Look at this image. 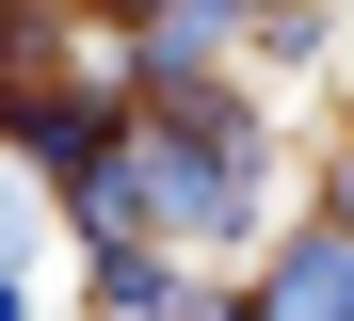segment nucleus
Here are the masks:
<instances>
[{"mask_svg":"<svg viewBox=\"0 0 354 321\" xmlns=\"http://www.w3.org/2000/svg\"><path fill=\"white\" fill-rule=\"evenodd\" d=\"M242 289H258V321H354V225H274Z\"/></svg>","mask_w":354,"mask_h":321,"instance_id":"f03ea898","label":"nucleus"},{"mask_svg":"<svg viewBox=\"0 0 354 321\" xmlns=\"http://www.w3.org/2000/svg\"><path fill=\"white\" fill-rule=\"evenodd\" d=\"M129 193H145L161 257H225L258 225V145H194L177 113H129Z\"/></svg>","mask_w":354,"mask_h":321,"instance_id":"f257e3e1","label":"nucleus"},{"mask_svg":"<svg viewBox=\"0 0 354 321\" xmlns=\"http://www.w3.org/2000/svg\"><path fill=\"white\" fill-rule=\"evenodd\" d=\"M97 17H129V32H145V17H161V0H97Z\"/></svg>","mask_w":354,"mask_h":321,"instance_id":"39448f33","label":"nucleus"},{"mask_svg":"<svg viewBox=\"0 0 354 321\" xmlns=\"http://www.w3.org/2000/svg\"><path fill=\"white\" fill-rule=\"evenodd\" d=\"M258 32H274L258 0H161V17H145V97H161V81H242Z\"/></svg>","mask_w":354,"mask_h":321,"instance_id":"7ed1b4c3","label":"nucleus"},{"mask_svg":"<svg viewBox=\"0 0 354 321\" xmlns=\"http://www.w3.org/2000/svg\"><path fill=\"white\" fill-rule=\"evenodd\" d=\"M258 17H322V0H258Z\"/></svg>","mask_w":354,"mask_h":321,"instance_id":"423d86ee","label":"nucleus"},{"mask_svg":"<svg viewBox=\"0 0 354 321\" xmlns=\"http://www.w3.org/2000/svg\"><path fill=\"white\" fill-rule=\"evenodd\" d=\"M17 305H32V289H17V225H0V321H17Z\"/></svg>","mask_w":354,"mask_h":321,"instance_id":"20e7f679","label":"nucleus"}]
</instances>
